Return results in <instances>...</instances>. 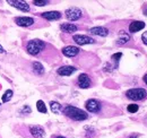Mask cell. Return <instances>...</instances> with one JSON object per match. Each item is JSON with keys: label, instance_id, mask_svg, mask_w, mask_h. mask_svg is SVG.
<instances>
[{"label": "cell", "instance_id": "obj_1", "mask_svg": "<svg viewBox=\"0 0 147 138\" xmlns=\"http://www.w3.org/2000/svg\"><path fill=\"white\" fill-rule=\"evenodd\" d=\"M25 49H26L27 53H30L31 55L41 58L49 64H55L60 60V54L55 47L52 44L47 43L45 41H42L38 39L30 40L26 43Z\"/></svg>", "mask_w": 147, "mask_h": 138}, {"label": "cell", "instance_id": "obj_2", "mask_svg": "<svg viewBox=\"0 0 147 138\" xmlns=\"http://www.w3.org/2000/svg\"><path fill=\"white\" fill-rule=\"evenodd\" d=\"M85 108L88 112L97 114L100 117H113L117 114H121V111L113 104L107 103L96 99L87 100L85 102Z\"/></svg>", "mask_w": 147, "mask_h": 138}, {"label": "cell", "instance_id": "obj_3", "mask_svg": "<svg viewBox=\"0 0 147 138\" xmlns=\"http://www.w3.org/2000/svg\"><path fill=\"white\" fill-rule=\"evenodd\" d=\"M62 113L73 121H84L88 119V114L86 113V111L74 105H66L62 109Z\"/></svg>", "mask_w": 147, "mask_h": 138}, {"label": "cell", "instance_id": "obj_4", "mask_svg": "<svg viewBox=\"0 0 147 138\" xmlns=\"http://www.w3.org/2000/svg\"><path fill=\"white\" fill-rule=\"evenodd\" d=\"M126 97L130 101H143L147 99V89L143 87H138V88H130L125 93Z\"/></svg>", "mask_w": 147, "mask_h": 138}, {"label": "cell", "instance_id": "obj_5", "mask_svg": "<svg viewBox=\"0 0 147 138\" xmlns=\"http://www.w3.org/2000/svg\"><path fill=\"white\" fill-rule=\"evenodd\" d=\"M65 14H66V18L68 20H71V22L80 20V19H83V17L85 16L84 12L80 8H78V7H70V8H68L65 12Z\"/></svg>", "mask_w": 147, "mask_h": 138}, {"label": "cell", "instance_id": "obj_6", "mask_svg": "<svg viewBox=\"0 0 147 138\" xmlns=\"http://www.w3.org/2000/svg\"><path fill=\"white\" fill-rule=\"evenodd\" d=\"M15 23L22 26V27H37L36 23H41L40 20H37L33 17H26V16H20V17L15 18Z\"/></svg>", "mask_w": 147, "mask_h": 138}, {"label": "cell", "instance_id": "obj_7", "mask_svg": "<svg viewBox=\"0 0 147 138\" xmlns=\"http://www.w3.org/2000/svg\"><path fill=\"white\" fill-rule=\"evenodd\" d=\"M71 40H73V42H75L78 45H86V44H94V43H96L95 39H93L91 36H87V35H73Z\"/></svg>", "mask_w": 147, "mask_h": 138}, {"label": "cell", "instance_id": "obj_8", "mask_svg": "<svg viewBox=\"0 0 147 138\" xmlns=\"http://www.w3.org/2000/svg\"><path fill=\"white\" fill-rule=\"evenodd\" d=\"M76 83H77V86L79 88H90V87L93 86L92 79L87 74H80L77 77Z\"/></svg>", "mask_w": 147, "mask_h": 138}, {"label": "cell", "instance_id": "obj_9", "mask_svg": "<svg viewBox=\"0 0 147 138\" xmlns=\"http://www.w3.org/2000/svg\"><path fill=\"white\" fill-rule=\"evenodd\" d=\"M28 133H30V135L33 138L45 137V130H44V128L41 127V126H37V124L30 126V127H28Z\"/></svg>", "mask_w": 147, "mask_h": 138}, {"label": "cell", "instance_id": "obj_10", "mask_svg": "<svg viewBox=\"0 0 147 138\" xmlns=\"http://www.w3.org/2000/svg\"><path fill=\"white\" fill-rule=\"evenodd\" d=\"M61 52H62V54H63L65 57H68V58H76L82 51H80L79 48H77V47H75V45H68V47L62 48Z\"/></svg>", "mask_w": 147, "mask_h": 138}, {"label": "cell", "instance_id": "obj_11", "mask_svg": "<svg viewBox=\"0 0 147 138\" xmlns=\"http://www.w3.org/2000/svg\"><path fill=\"white\" fill-rule=\"evenodd\" d=\"M7 2L10 6L17 8V9L22 10V12H30L31 10L30 5L27 2H25V1H20V0H7Z\"/></svg>", "mask_w": 147, "mask_h": 138}, {"label": "cell", "instance_id": "obj_12", "mask_svg": "<svg viewBox=\"0 0 147 138\" xmlns=\"http://www.w3.org/2000/svg\"><path fill=\"white\" fill-rule=\"evenodd\" d=\"M40 16L47 20H59L62 17V14L60 12L57 10H52V12H45V13H41Z\"/></svg>", "mask_w": 147, "mask_h": 138}, {"label": "cell", "instance_id": "obj_13", "mask_svg": "<svg viewBox=\"0 0 147 138\" xmlns=\"http://www.w3.org/2000/svg\"><path fill=\"white\" fill-rule=\"evenodd\" d=\"M146 26V24L142 20H132L130 24H129V32L130 33H137L142 30H144V27Z\"/></svg>", "mask_w": 147, "mask_h": 138}, {"label": "cell", "instance_id": "obj_14", "mask_svg": "<svg viewBox=\"0 0 147 138\" xmlns=\"http://www.w3.org/2000/svg\"><path fill=\"white\" fill-rule=\"evenodd\" d=\"M60 30L66 34H73L79 30V26L75 25L73 23H63L60 25Z\"/></svg>", "mask_w": 147, "mask_h": 138}, {"label": "cell", "instance_id": "obj_15", "mask_svg": "<svg viewBox=\"0 0 147 138\" xmlns=\"http://www.w3.org/2000/svg\"><path fill=\"white\" fill-rule=\"evenodd\" d=\"M76 70L77 68H75L73 66H62L57 69V74L59 76H71Z\"/></svg>", "mask_w": 147, "mask_h": 138}, {"label": "cell", "instance_id": "obj_16", "mask_svg": "<svg viewBox=\"0 0 147 138\" xmlns=\"http://www.w3.org/2000/svg\"><path fill=\"white\" fill-rule=\"evenodd\" d=\"M90 33L93 35H97V36L105 37V36L109 35V30L105 28V27H102V26H96V27L90 28Z\"/></svg>", "mask_w": 147, "mask_h": 138}, {"label": "cell", "instance_id": "obj_17", "mask_svg": "<svg viewBox=\"0 0 147 138\" xmlns=\"http://www.w3.org/2000/svg\"><path fill=\"white\" fill-rule=\"evenodd\" d=\"M32 70H33V72L37 75V76H41V75H43L44 74V68H43V66L40 64V62H37V61H34L33 64H32Z\"/></svg>", "mask_w": 147, "mask_h": 138}, {"label": "cell", "instance_id": "obj_18", "mask_svg": "<svg viewBox=\"0 0 147 138\" xmlns=\"http://www.w3.org/2000/svg\"><path fill=\"white\" fill-rule=\"evenodd\" d=\"M50 109H51V111L55 113V114H59V113H62V105L60 103H58V102H55V101H51L50 102Z\"/></svg>", "mask_w": 147, "mask_h": 138}, {"label": "cell", "instance_id": "obj_19", "mask_svg": "<svg viewBox=\"0 0 147 138\" xmlns=\"http://www.w3.org/2000/svg\"><path fill=\"white\" fill-rule=\"evenodd\" d=\"M129 40H130V36H129V34L123 33V31H122L121 36H120V37L118 39V41H117V44H118V45H123V44H126V43L128 42Z\"/></svg>", "mask_w": 147, "mask_h": 138}, {"label": "cell", "instance_id": "obj_20", "mask_svg": "<svg viewBox=\"0 0 147 138\" xmlns=\"http://www.w3.org/2000/svg\"><path fill=\"white\" fill-rule=\"evenodd\" d=\"M36 108H37V111H38V112H41V113H47V112H48L45 104H44L43 101H41V100L36 102Z\"/></svg>", "mask_w": 147, "mask_h": 138}, {"label": "cell", "instance_id": "obj_21", "mask_svg": "<svg viewBox=\"0 0 147 138\" xmlns=\"http://www.w3.org/2000/svg\"><path fill=\"white\" fill-rule=\"evenodd\" d=\"M13 95H14V92H13L11 89H7V91L5 92V94H3V96H2V101H3V102L10 101L11 97H13Z\"/></svg>", "mask_w": 147, "mask_h": 138}, {"label": "cell", "instance_id": "obj_22", "mask_svg": "<svg viewBox=\"0 0 147 138\" xmlns=\"http://www.w3.org/2000/svg\"><path fill=\"white\" fill-rule=\"evenodd\" d=\"M138 109H139L138 104H129L128 106H127V111H128L129 113H136L138 111Z\"/></svg>", "mask_w": 147, "mask_h": 138}, {"label": "cell", "instance_id": "obj_23", "mask_svg": "<svg viewBox=\"0 0 147 138\" xmlns=\"http://www.w3.org/2000/svg\"><path fill=\"white\" fill-rule=\"evenodd\" d=\"M33 3L35 6H38V7H42V6H47L50 3V1H47V0H35L33 1Z\"/></svg>", "mask_w": 147, "mask_h": 138}, {"label": "cell", "instance_id": "obj_24", "mask_svg": "<svg viewBox=\"0 0 147 138\" xmlns=\"http://www.w3.org/2000/svg\"><path fill=\"white\" fill-rule=\"evenodd\" d=\"M19 112H23L22 114H24V116H25V114H30V113H32V110H31V108H30L28 105H24Z\"/></svg>", "mask_w": 147, "mask_h": 138}, {"label": "cell", "instance_id": "obj_25", "mask_svg": "<svg viewBox=\"0 0 147 138\" xmlns=\"http://www.w3.org/2000/svg\"><path fill=\"white\" fill-rule=\"evenodd\" d=\"M121 57H122V53L119 52V53H117V54H113V55H112V59H113L114 61H118L119 58H121Z\"/></svg>", "mask_w": 147, "mask_h": 138}, {"label": "cell", "instance_id": "obj_26", "mask_svg": "<svg viewBox=\"0 0 147 138\" xmlns=\"http://www.w3.org/2000/svg\"><path fill=\"white\" fill-rule=\"evenodd\" d=\"M142 41H143L144 44H146L147 45V31L146 32H144L143 35H142Z\"/></svg>", "mask_w": 147, "mask_h": 138}, {"label": "cell", "instance_id": "obj_27", "mask_svg": "<svg viewBox=\"0 0 147 138\" xmlns=\"http://www.w3.org/2000/svg\"><path fill=\"white\" fill-rule=\"evenodd\" d=\"M143 82H144V84L147 86V72L143 76Z\"/></svg>", "mask_w": 147, "mask_h": 138}, {"label": "cell", "instance_id": "obj_28", "mask_svg": "<svg viewBox=\"0 0 147 138\" xmlns=\"http://www.w3.org/2000/svg\"><path fill=\"white\" fill-rule=\"evenodd\" d=\"M51 138H66V137H63V136H61V135H53Z\"/></svg>", "mask_w": 147, "mask_h": 138}, {"label": "cell", "instance_id": "obj_29", "mask_svg": "<svg viewBox=\"0 0 147 138\" xmlns=\"http://www.w3.org/2000/svg\"><path fill=\"white\" fill-rule=\"evenodd\" d=\"M143 10H144V14H145V15H146V16H147V5H145V6H144V8H143Z\"/></svg>", "mask_w": 147, "mask_h": 138}, {"label": "cell", "instance_id": "obj_30", "mask_svg": "<svg viewBox=\"0 0 147 138\" xmlns=\"http://www.w3.org/2000/svg\"><path fill=\"white\" fill-rule=\"evenodd\" d=\"M0 53H5V49L2 48V45H0Z\"/></svg>", "mask_w": 147, "mask_h": 138}, {"label": "cell", "instance_id": "obj_31", "mask_svg": "<svg viewBox=\"0 0 147 138\" xmlns=\"http://www.w3.org/2000/svg\"><path fill=\"white\" fill-rule=\"evenodd\" d=\"M128 138H137V135H130Z\"/></svg>", "mask_w": 147, "mask_h": 138}, {"label": "cell", "instance_id": "obj_32", "mask_svg": "<svg viewBox=\"0 0 147 138\" xmlns=\"http://www.w3.org/2000/svg\"><path fill=\"white\" fill-rule=\"evenodd\" d=\"M144 123H145V124L147 126V116L145 117V118H144Z\"/></svg>", "mask_w": 147, "mask_h": 138}]
</instances>
